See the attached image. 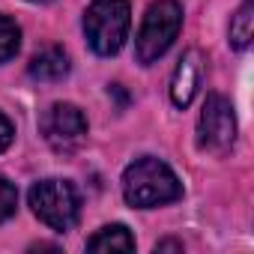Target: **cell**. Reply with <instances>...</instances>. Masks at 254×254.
Here are the masks:
<instances>
[{
	"instance_id": "cell-11",
	"label": "cell",
	"mask_w": 254,
	"mask_h": 254,
	"mask_svg": "<svg viewBox=\"0 0 254 254\" xmlns=\"http://www.w3.org/2000/svg\"><path fill=\"white\" fill-rule=\"evenodd\" d=\"M18 39H21V30L15 27V21H9L6 15H0V63L9 60L18 51Z\"/></svg>"
},
{
	"instance_id": "cell-6",
	"label": "cell",
	"mask_w": 254,
	"mask_h": 254,
	"mask_svg": "<svg viewBox=\"0 0 254 254\" xmlns=\"http://www.w3.org/2000/svg\"><path fill=\"white\" fill-rule=\"evenodd\" d=\"M42 135L57 153H72L87 141V120L75 105L57 102L42 117Z\"/></svg>"
},
{
	"instance_id": "cell-13",
	"label": "cell",
	"mask_w": 254,
	"mask_h": 254,
	"mask_svg": "<svg viewBox=\"0 0 254 254\" xmlns=\"http://www.w3.org/2000/svg\"><path fill=\"white\" fill-rule=\"evenodd\" d=\"M9 144H12V123L0 114V153H3Z\"/></svg>"
},
{
	"instance_id": "cell-14",
	"label": "cell",
	"mask_w": 254,
	"mask_h": 254,
	"mask_svg": "<svg viewBox=\"0 0 254 254\" xmlns=\"http://www.w3.org/2000/svg\"><path fill=\"white\" fill-rule=\"evenodd\" d=\"M156 251H183V245L168 239V242H159V245H156Z\"/></svg>"
},
{
	"instance_id": "cell-4",
	"label": "cell",
	"mask_w": 254,
	"mask_h": 254,
	"mask_svg": "<svg viewBox=\"0 0 254 254\" xmlns=\"http://www.w3.org/2000/svg\"><path fill=\"white\" fill-rule=\"evenodd\" d=\"M33 212L54 230H69L78 221V194L72 183L63 180H42L30 189Z\"/></svg>"
},
{
	"instance_id": "cell-7",
	"label": "cell",
	"mask_w": 254,
	"mask_h": 254,
	"mask_svg": "<svg viewBox=\"0 0 254 254\" xmlns=\"http://www.w3.org/2000/svg\"><path fill=\"white\" fill-rule=\"evenodd\" d=\"M197 87H200V57H197V51H186V57L180 60V66L174 72V81H171V99H174V105L177 108L191 105Z\"/></svg>"
},
{
	"instance_id": "cell-15",
	"label": "cell",
	"mask_w": 254,
	"mask_h": 254,
	"mask_svg": "<svg viewBox=\"0 0 254 254\" xmlns=\"http://www.w3.org/2000/svg\"><path fill=\"white\" fill-rule=\"evenodd\" d=\"M33 3H48V0H33Z\"/></svg>"
},
{
	"instance_id": "cell-8",
	"label": "cell",
	"mask_w": 254,
	"mask_h": 254,
	"mask_svg": "<svg viewBox=\"0 0 254 254\" xmlns=\"http://www.w3.org/2000/svg\"><path fill=\"white\" fill-rule=\"evenodd\" d=\"M30 78L36 81H60L66 72H69V57L63 54V48L51 45V48H42L33 60H30Z\"/></svg>"
},
{
	"instance_id": "cell-5",
	"label": "cell",
	"mask_w": 254,
	"mask_h": 254,
	"mask_svg": "<svg viewBox=\"0 0 254 254\" xmlns=\"http://www.w3.org/2000/svg\"><path fill=\"white\" fill-rule=\"evenodd\" d=\"M236 138V117H233V105L212 93L200 111V123H197V144L209 153H227L230 144Z\"/></svg>"
},
{
	"instance_id": "cell-1",
	"label": "cell",
	"mask_w": 254,
	"mask_h": 254,
	"mask_svg": "<svg viewBox=\"0 0 254 254\" xmlns=\"http://www.w3.org/2000/svg\"><path fill=\"white\" fill-rule=\"evenodd\" d=\"M123 194L132 206L150 209V206H162L171 203L183 194V186L177 180V174L159 162V159H138L135 165L126 168L123 174Z\"/></svg>"
},
{
	"instance_id": "cell-2",
	"label": "cell",
	"mask_w": 254,
	"mask_h": 254,
	"mask_svg": "<svg viewBox=\"0 0 254 254\" xmlns=\"http://www.w3.org/2000/svg\"><path fill=\"white\" fill-rule=\"evenodd\" d=\"M129 3L126 0H96L84 15V33L96 54L111 57L129 36Z\"/></svg>"
},
{
	"instance_id": "cell-9",
	"label": "cell",
	"mask_w": 254,
	"mask_h": 254,
	"mask_svg": "<svg viewBox=\"0 0 254 254\" xmlns=\"http://www.w3.org/2000/svg\"><path fill=\"white\" fill-rule=\"evenodd\" d=\"M90 251H132L135 248V239L132 233L126 230L123 224H111V227H102L90 242H87Z\"/></svg>"
},
{
	"instance_id": "cell-10",
	"label": "cell",
	"mask_w": 254,
	"mask_h": 254,
	"mask_svg": "<svg viewBox=\"0 0 254 254\" xmlns=\"http://www.w3.org/2000/svg\"><path fill=\"white\" fill-rule=\"evenodd\" d=\"M254 36V6H251V0H245V3L239 6V12L233 15V24H230V39L236 48H248Z\"/></svg>"
},
{
	"instance_id": "cell-12",
	"label": "cell",
	"mask_w": 254,
	"mask_h": 254,
	"mask_svg": "<svg viewBox=\"0 0 254 254\" xmlns=\"http://www.w3.org/2000/svg\"><path fill=\"white\" fill-rule=\"evenodd\" d=\"M18 206V191L12 183H6L3 177H0V221H6Z\"/></svg>"
},
{
	"instance_id": "cell-3",
	"label": "cell",
	"mask_w": 254,
	"mask_h": 254,
	"mask_svg": "<svg viewBox=\"0 0 254 254\" xmlns=\"http://www.w3.org/2000/svg\"><path fill=\"white\" fill-rule=\"evenodd\" d=\"M180 27H183V9L174 0H159V3H153L144 15L141 30H138V60L141 63L159 60L171 48V42L177 39Z\"/></svg>"
}]
</instances>
